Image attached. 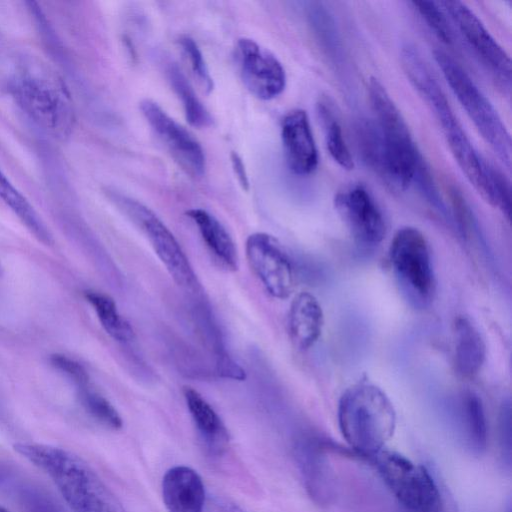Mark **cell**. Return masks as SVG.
I'll return each mask as SVG.
<instances>
[{"label":"cell","mask_w":512,"mask_h":512,"mask_svg":"<svg viewBox=\"0 0 512 512\" xmlns=\"http://www.w3.org/2000/svg\"><path fill=\"white\" fill-rule=\"evenodd\" d=\"M461 411L470 448L477 453L483 452L487 447L488 426L481 398L471 391L465 393Z\"/></svg>","instance_id":"d4e9b609"},{"label":"cell","mask_w":512,"mask_h":512,"mask_svg":"<svg viewBox=\"0 0 512 512\" xmlns=\"http://www.w3.org/2000/svg\"><path fill=\"white\" fill-rule=\"evenodd\" d=\"M183 395L196 429L210 451L224 452L229 445V433L220 416L192 387H184Z\"/></svg>","instance_id":"d6986e66"},{"label":"cell","mask_w":512,"mask_h":512,"mask_svg":"<svg viewBox=\"0 0 512 512\" xmlns=\"http://www.w3.org/2000/svg\"><path fill=\"white\" fill-rule=\"evenodd\" d=\"M415 10L420 14L433 33L444 43L451 44L454 39L449 18L438 2L412 1Z\"/></svg>","instance_id":"83f0119b"},{"label":"cell","mask_w":512,"mask_h":512,"mask_svg":"<svg viewBox=\"0 0 512 512\" xmlns=\"http://www.w3.org/2000/svg\"><path fill=\"white\" fill-rule=\"evenodd\" d=\"M393 274L406 300L415 308H426L434 299L436 278L425 235L415 227L399 229L390 245Z\"/></svg>","instance_id":"8992f818"},{"label":"cell","mask_w":512,"mask_h":512,"mask_svg":"<svg viewBox=\"0 0 512 512\" xmlns=\"http://www.w3.org/2000/svg\"><path fill=\"white\" fill-rule=\"evenodd\" d=\"M13 447L52 479L73 512H127L95 470L75 453L40 443Z\"/></svg>","instance_id":"7a4b0ae2"},{"label":"cell","mask_w":512,"mask_h":512,"mask_svg":"<svg viewBox=\"0 0 512 512\" xmlns=\"http://www.w3.org/2000/svg\"><path fill=\"white\" fill-rule=\"evenodd\" d=\"M9 91L18 107L44 132L60 140L71 135L75 112L62 87L23 75L10 82Z\"/></svg>","instance_id":"52a82bcc"},{"label":"cell","mask_w":512,"mask_h":512,"mask_svg":"<svg viewBox=\"0 0 512 512\" xmlns=\"http://www.w3.org/2000/svg\"><path fill=\"white\" fill-rule=\"evenodd\" d=\"M50 361L52 365L63 372L75 386L89 382L88 372L78 361L63 354L52 355Z\"/></svg>","instance_id":"1f68e13d"},{"label":"cell","mask_w":512,"mask_h":512,"mask_svg":"<svg viewBox=\"0 0 512 512\" xmlns=\"http://www.w3.org/2000/svg\"><path fill=\"white\" fill-rule=\"evenodd\" d=\"M19 500L24 512H63L49 495L34 487L22 488Z\"/></svg>","instance_id":"4dcf8cb0"},{"label":"cell","mask_w":512,"mask_h":512,"mask_svg":"<svg viewBox=\"0 0 512 512\" xmlns=\"http://www.w3.org/2000/svg\"><path fill=\"white\" fill-rule=\"evenodd\" d=\"M0 199L14 212L38 241L46 246L53 245V236L43 219L1 170Z\"/></svg>","instance_id":"7402d4cb"},{"label":"cell","mask_w":512,"mask_h":512,"mask_svg":"<svg viewBox=\"0 0 512 512\" xmlns=\"http://www.w3.org/2000/svg\"><path fill=\"white\" fill-rule=\"evenodd\" d=\"M196 224L201 238L213 257L229 271L239 268L235 243L221 222L208 211L196 208L186 212Z\"/></svg>","instance_id":"ffe728a7"},{"label":"cell","mask_w":512,"mask_h":512,"mask_svg":"<svg viewBox=\"0 0 512 512\" xmlns=\"http://www.w3.org/2000/svg\"><path fill=\"white\" fill-rule=\"evenodd\" d=\"M230 158L234 174L236 175L239 184L243 189L248 190V176L241 157L236 152H232Z\"/></svg>","instance_id":"836d02e7"},{"label":"cell","mask_w":512,"mask_h":512,"mask_svg":"<svg viewBox=\"0 0 512 512\" xmlns=\"http://www.w3.org/2000/svg\"><path fill=\"white\" fill-rule=\"evenodd\" d=\"M168 81L182 102L184 113L190 125L205 128L212 124V117L197 97L189 81L175 63L166 68Z\"/></svg>","instance_id":"cb8c5ba5"},{"label":"cell","mask_w":512,"mask_h":512,"mask_svg":"<svg viewBox=\"0 0 512 512\" xmlns=\"http://www.w3.org/2000/svg\"><path fill=\"white\" fill-rule=\"evenodd\" d=\"M368 94L382 138L381 177L397 189H407L431 174L430 169L398 107L378 79H369Z\"/></svg>","instance_id":"277c9868"},{"label":"cell","mask_w":512,"mask_h":512,"mask_svg":"<svg viewBox=\"0 0 512 512\" xmlns=\"http://www.w3.org/2000/svg\"><path fill=\"white\" fill-rule=\"evenodd\" d=\"M335 209L351 232L364 245L379 244L386 234L383 214L363 185H353L338 192L334 198Z\"/></svg>","instance_id":"5bb4252c"},{"label":"cell","mask_w":512,"mask_h":512,"mask_svg":"<svg viewBox=\"0 0 512 512\" xmlns=\"http://www.w3.org/2000/svg\"><path fill=\"white\" fill-rule=\"evenodd\" d=\"M455 366L464 377L475 376L486 357V345L477 327L466 317H458L454 323Z\"/></svg>","instance_id":"44dd1931"},{"label":"cell","mask_w":512,"mask_h":512,"mask_svg":"<svg viewBox=\"0 0 512 512\" xmlns=\"http://www.w3.org/2000/svg\"><path fill=\"white\" fill-rule=\"evenodd\" d=\"M235 58L244 85L258 99L271 100L285 89L286 73L281 62L256 41L239 39Z\"/></svg>","instance_id":"4fadbf2b"},{"label":"cell","mask_w":512,"mask_h":512,"mask_svg":"<svg viewBox=\"0 0 512 512\" xmlns=\"http://www.w3.org/2000/svg\"><path fill=\"white\" fill-rule=\"evenodd\" d=\"M281 139L289 169L296 175L306 176L318 166V151L305 110L288 112L281 124Z\"/></svg>","instance_id":"2e32d148"},{"label":"cell","mask_w":512,"mask_h":512,"mask_svg":"<svg viewBox=\"0 0 512 512\" xmlns=\"http://www.w3.org/2000/svg\"><path fill=\"white\" fill-rule=\"evenodd\" d=\"M434 58L450 89L474 126L500 161L511 167V137L497 110L471 79L469 74L450 55L434 51Z\"/></svg>","instance_id":"5b68a950"},{"label":"cell","mask_w":512,"mask_h":512,"mask_svg":"<svg viewBox=\"0 0 512 512\" xmlns=\"http://www.w3.org/2000/svg\"><path fill=\"white\" fill-rule=\"evenodd\" d=\"M78 398L85 412L100 425L110 430H120L123 420L116 408L90 382L76 386Z\"/></svg>","instance_id":"4316f807"},{"label":"cell","mask_w":512,"mask_h":512,"mask_svg":"<svg viewBox=\"0 0 512 512\" xmlns=\"http://www.w3.org/2000/svg\"><path fill=\"white\" fill-rule=\"evenodd\" d=\"M0 512H10V511L0 505Z\"/></svg>","instance_id":"d590c367"},{"label":"cell","mask_w":512,"mask_h":512,"mask_svg":"<svg viewBox=\"0 0 512 512\" xmlns=\"http://www.w3.org/2000/svg\"><path fill=\"white\" fill-rule=\"evenodd\" d=\"M331 443L313 435H303L294 446V454L309 496L319 505L329 504L335 493V477L328 452Z\"/></svg>","instance_id":"9a60e30c"},{"label":"cell","mask_w":512,"mask_h":512,"mask_svg":"<svg viewBox=\"0 0 512 512\" xmlns=\"http://www.w3.org/2000/svg\"><path fill=\"white\" fill-rule=\"evenodd\" d=\"M179 44L196 79L206 92H210L213 89V80L198 45L188 36L181 37Z\"/></svg>","instance_id":"f1b7e54d"},{"label":"cell","mask_w":512,"mask_h":512,"mask_svg":"<svg viewBox=\"0 0 512 512\" xmlns=\"http://www.w3.org/2000/svg\"><path fill=\"white\" fill-rule=\"evenodd\" d=\"M323 326L324 314L317 298L306 291L298 293L288 313V331L293 345L299 350L311 348L318 341Z\"/></svg>","instance_id":"ac0fdd59"},{"label":"cell","mask_w":512,"mask_h":512,"mask_svg":"<svg viewBox=\"0 0 512 512\" xmlns=\"http://www.w3.org/2000/svg\"><path fill=\"white\" fill-rule=\"evenodd\" d=\"M468 46L507 89L511 83V60L479 17L463 2H438Z\"/></svg>","instance_id":"30bf717a"},{"label":"cell","mask_w":512,"mask_h":512,"mask_svg":"<svg viewBox=\"0 0 512 512\" xmlns=\"http://www.w3.org/2000/svg\"><path fill=\"white\" fill-rule=\"evenodd\" d=\"M221 509L223 512H246L241 507L229 502L221 503Z\"/></svg>","instance_id":"e575fe53"},{"label":"cell","mask_w":512,"mask_h":512,"mask_svg":"<svg viewBox=\"0 0 512 512\" xmlns=\"http://www.w3.org/2000/svg\"><path fill=\"white\" fill-rule=\"evenodd\" d=\"M342 437L357 454L370 460L382 451L396 428V411L377 385L359 382L341 395L337 408Z\"/></svg>","instance_id":"3957f363"},{"label":"cell","mask_w":512,"mask_h":512,"mask_svg":"<svg viewBox=\"0 0 512 512\" xmlns=\"http://www.w3.org/2000/svg\"><path fill=\"white\" fill-rule=\"evenodd\" d=\"M161 490L168 512H203L204 483L191 467L178 465L168 469L162 478Z\"/></svg>","instance_id":"e0dca14e"},{"label":"cell","mask_w":512,"mask_h":512,"mask_svg":"<svg viewBox=\"0 0 512 512\" xmlns=\"http://www.w3.org/2000/svg\"><path fill=\"white\" fill-rule=\"evenodd\" d=\"M385 485L409 512H443L442 498L433 477L406 456L382 450L371 459Z\"/></svg>","instance_id":"ba28073f"},{"label":"cell","mask_w":512,"mask_h":512,"mask_svg":"<svg viewBox=\"0 0 512 512\" xmlns=\"http://www.w3.org/2000/svg\"><path fill=\"white\" fill-rule=\"evenodd\" d=\"M84 296L110 337L121 343H127L134 339L133 328L119 313L115 301L109 295L95 290H87L84 292Z\"/></svg>","instance_id":"603a6c76"},{"label":"cell","mask_w":512,"mask_h":512,"mask_svg":"<svg viewBox=\"0 0 512 512\" xmlns=\"http://www.w3.org/2000/svg\"><path fill=\"white\" fill-rule=\"evenodd\" d=\"M248 264L266 291L274 298L286 299L294 289V271L289 256L270 234L256 232L246 240Z\"/></svg>","instance_id":"8fae6325"},{"label":"cell","mask_w":512,"mask_h":512,"mask_svg":"<svg viewBox=\"0 0 512 512\" xmlns=\"http://www.w3.org/2000/svg\"><path fill=\"white\" fill-rule=\"evenodd\" d=\"M490 182L492 191V206L498 208L509 220L511 215V190L509 181L502 172L491 165Z\"/></svg>","instance_id":"f546056e"},{"label":"cell","mask_w":512,"mask_h":512,"mask_svg":"<svg viewBox=\"0 0 512 512\" xmlns=\"http://www.w3.org/2000/svg\"><path fill=\"white\" fill-rule=\"evenodd\" d=\"M511 414L510 406L504 405L500 415V447L503 460L511 463Z\"/></svg>","instance_id":"d6a6232c"},{"label":"cell","mask_w":512,"mask_h":512,"mask_svg":"<svg viewBox=\"0 0 512 512\" xmlns=\"http://www.w3.org/2000/svg\"><path fill=\"white\" fill-rule=\"evenodd\" d=\"M318 114L324 127L326 146L330 156L341 168L352 170L354 161L345 141L342 127L327 102L320 101Z\"/></svg>","instance_id":"484cf974"},{"label":"cell","mask_w":512,"mask_h":512,"mask_svg":"<svg viewBox=\"0 0 512 512\" xmlns=\"http://www.w3.org/2000/svg\"><path fill=\"white\" fill-rule=\"evenodd\" d=\"M115 203L140 228L153 250L180 287L196 291L199 281L177 239L147 206L125 195L113 194Z\"/></svg>","instance_id":"9c48e42d"},{"label":"cell","mask_w":512,"mask_h":512,"mask_svg":"<svg viewBox=\"0 0 512 512\" xmlns=\"http://www.w3.org/2000/svg\"><path fill=\"white\" fill-rule=\"evenodd\" d=\"M400 61L409 81L441 126L459 168L478 194L491 205L490 164L475 150L430 66L412 44L402 46Z\"/></svg>","instance_id":"6da1fadb"},{"label":"cell","mask_w":512,"mask_h":512,"mask_svg":"<svg viewBox=\"0 0 512 512\" xmlns=\"http://www.w3.org/2000/svg\"><path fill=\"white\" fill-rule=\"evenodd\" d=\"M140 109L157 138L181 169L192 177H201L205 172L206 160L198 140L153 100L141 101Z\"/></svg>","instance_id":"7c38bea8"}]
</instances>
